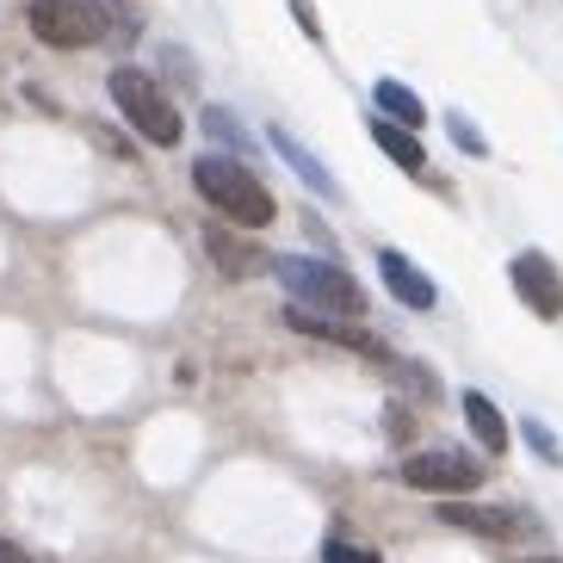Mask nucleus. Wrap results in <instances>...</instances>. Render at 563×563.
Segmentation results:
<instances>
[{"label":"nucleus","mask_w":563,"mask_h":563,"mask_svg":"<svg viewBox=\"0 0 563 563\" xmlns=\"http://www.w3.org/2000/svg\"><path fill=\"white\" fill-rule=\"evenodd\" d=\"M372 136H378V150L390 155L397 167H409V174H421V167H428V150L415 143V131H397L390 118H378V124H372Z\"/></svg>","instance_id":"nucleus-12"},{"label":"nucleus","mask_w":563,"mask_h":563,"mask_svg":"<svg viewBox=\"0 0 563 563\" xmlns=\"http://www.w3.org/2000/svg\"><path fill=\"white\" fill-rule=\"evenodd\" d=\"M402 483H409V489H428V496H471V489H477L483 483V464L477 459H464V452H409V459H402Z\"/></svg>","instance_id":"nucleus-5"},{"label":"nucleus","mask_w":563,"mask_h":563,"mask_svg":"<svg viewBox=\"0 0 563 563\" xmlns=\"http://www.w3.org/2000/svg\"><path fill=\"white\" fill-rule=\"evenodd\" d=\"M446 131H452V143H459V150H471V155H489V143H483V131L471 124V118H459V112H452V118H446Z\"/></svg>","instance_id":"nucleus-16"},{"label":"nucleus","mask_w":563,"mask_h":563,"mask_svg":"<svg viewBox=\"0 0 563 563\" xmlns=\"http://www.w3.org/2000/svg\"><path fill=\"white\" fill-rule=\"evenodd\" d=\"M372 100H378L384 112H390V124H397V131H402V124L415 131V124L428 118V106L415 100V87H402V81H378V87H372Z\"/></svg>","instance_id":"nucleus-13"},{"label":"nucleus","mask_w":563,"mask_h":563,"mask_svg":"<svg viewBox=\"0 0 563 563\" xmlns=\"http://www.w3.org/2000/svg\"><path fill=\"white\" fill-rule=\"evenodd\" d=\"M520 433H527V440H532V452H539V459L563 464V440H558V433L545 428V421H520Z\"/></svg>","instance_id":"nucleus-15"},{"label":"nucleus","mask_w":563,"mask_h":563,"mask_svg":"<svg viewBox=\"0 0 563 563\" xmlns=\"http://www.w3.org/2000/svg\"><path fill=\"white\" fill-rule=\"evenodd\" d=\"M0 563H32V558H25V551L13 545V539H0Z\"/></svg>","instance_id":"nucleus-19"},{"label":"nucleus","mask_w":563,"mask_h":563,"mask_svg":"<svg viewBox=\"0 0 563 563\" xmlns=\"http://www.w3.org/2000/svg\"><path fill=\"white\" fill-rule=\"evenodd\" d=\"M378 273H384V285L397 291V303H409V310H433V303H440L433 279L421 273V266H409V254L384 249V254H378Z\"/></svg>","instance_id":"nucleus-7"},{"label":"nucleus","mask_w":563,"mask_h":563,"mask_svg":"<svg viewBox=\"0 0 563 563\" xmlns=\"http://www.w3.org/2000/svg\"><path fill=\"white\" fill-rule=\"evenodd\" d=\"M25 19H32V32L51 51H81V44H100L106 37L100 0H25Z\"/></svg>","instance_id":"nucleus-4"},{"label":"nucleus","mask_w":563,"mask_h":563,"mask_svg":"<svg viewBox=\"0 0 563 563\" xmlns=\"http://www.w3.org/2000/svg\"><path fill=\"white\" fill-rule=\"evenodd\" d=\"M464 421H471V433L483 440V452H508V421H501V409L483 390H464Z\"/></svg>","instance_id":"nucleus-11"},{"label":"nucleus","mask_w":563,"mask_h":563,"mask_svg":"<svg viewBox=\"0 0 563 563\" xmlns=\"http://www.w3.org/2000/svg\"><path fill=\"white\" fill-rule=\"evenodd\" d=\"M440 520L459 532H483V539H514V514L477 508V501H440Z\"/></svg>","instance_id":"nucleus-10"},{"label":"nucleus","mask_w":563,"mask_h":563,"mask_svg":"<svg viewBox=\"0 0 563 563\" xmlns=\"http://www.w3.org/2000/svg\"><path fill=\"white\" fill-rule=\"evenodd\" d=\"M192 186L205 192V205H211L217 217H230L242 230H266L273 211H279V199L261 186V174H249L235 155H199V162H192Z\"/></svg>","instance_id":"nucleus-1"},{"label":"nucleus","mask_w":563,"mask_h":563,"mask_svg":"<svg viewBox=\"0 0 563 563\" xmlns=\"http://www.w3.org/2000/svg\"><path fill=\"white\" fill-rule=\"evenodd\" d=\"M279 285L298 298V310L310 303V316H360L365 310V291L353 273H341L334 261H316V254H285L279 261Z\"/></svg>","instance_id":"nucleus-2"},{"label":"nucleus","mask_w":563,"mask_h":563,"mask_svg":"<svg viewBox=\"0 0 563 563\" xmlns=\"http://www.w3.org/2000/svg\"><path fill=\"white\" fill-rule=\"evenodd\" d=\"M322 558H329V563H378V551L353 545V539H329V545H322Z\"/></svg>","instance_id":"nucleus-17"},{"label":"nucleus","mask_w":563,"mask_h":563,"mask_svg":"<svg viewBox=\"0 0 563 563\" xmlns=\"http://www.w3.org/2000/svg\"><path fill=\"white\" fill-rule=\"evenodd\" d=\"M285 322L298 334H316V341H334V347H353V353H372V360H384V341H372L365 329H353V322H334V316H310V310H285Z\"/></svg>","instance_id":"nucleus-8"},{"label":"nucleus","mask_w":563,"mask_h":563,"mask_svg":"<svg viewBox=\"0 0 563 563\" xmlns=\"http://www.w3.org/2000/svg\"><path fill=\"white\" fill-rule=\"evenodd\" d=\"M273 150H279L285 162H291V174H298V180L310 186V192H322V199H341V186H334V174H329L322 162H316V155L303 150L298 136L285 131V124H273Z\"/></svg>","instance_id":"nucleus-9"},{"label":"nucleus","mask_w":563,"mask_h":563,"mask_svg":"<svg viewBox=\"0 0 563 563\" xmlns=\"http://www.w3.org/2000/svg\"><path fill=\"white\" fill-rule=\"evenodd\" d=\"M112 106L131 118L136 136H150V143H162V150H174L180 131H186L180 112H174V100H167L143 68H112Z\"/></svg>","instance_id":"nucleus-3"},{"label":"nucleus","mask_w":563,"mask_h":563,"mask_svg":"<svg viewBox=\"0 0 563 563\" xmlns=\"http://www.w3.org/2000/svg\"><path fill=\"white\" fill-rule=\"evenodd\" d=\"M508 279H514V291H520V303H527L532 316H545V322L563 316V273H558V261H545L539 249H527V254H514L508 261Z\"/></svg>","instance_id":"nucleus-6"},{"label":"nucleus","mask_w":563,"mask_h":563,"mask_svg":"<svg viewBox=\"0 0 563 563\" xmlns=\"http://www.w3.org/2000/svg\"><path fill=\"white\" fill-rule=\"evenodd\" d=\"M532 563H558V558H532Z\"/></svg>","instance_id":"nucleus-20"},{"label":"nucleus","mask_w":563,"mask_h":563,"mask_svg":"<svg viewBox=\"0 0 563 563\" xmlns=\"http://www.w3.org/2000/svg\"><path fill=\"white\" fill-rule=\"evenodd\" d=\"M291 19H298L310 37H322V25H316V13H310V0H291Z\"/></svg>","instance_id":"nucleus-18"},{"label":"nucleus","mask_w":563,"mask_h":563,"mask_svg":"<svg viewBox=\"0 0 563 563\" xmlns=\"http://www.w3.org/2000/svg\"><path fill=\"white\" fill-rule=\"evenodd\" d=\"M205 249H211V261L223 266L230 279H242V273L254 266V249H249V242H235V235H223V230H205Z\"/></svg>","instance_id":"nucleus-14"}]
</instances>
